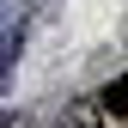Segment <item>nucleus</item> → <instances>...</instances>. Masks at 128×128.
Returning a JSON list of instances; mask_svg holds the SVG:
<instances>
[{
  "mask_svg": "<svg viewBox=\"0 0 128 128\" xmlns=\"http://www.w3.org/2000/svg\"><path fill=\"white\" fill-rule=\"evenodd\" d=\"M12 49H18V30H6V37H0V73H6V61H12Z\"/></svg>",
  "mask_w": 128,
  "mask_h": 128,
  "instance_id": "2",
  "label": "nucleus"
},
{
  "mask_svg": "<svg viewBox=\"0 0 128 128\" xmlns=\"http://www.w3.org/2000/svg\"><path fill=\"white\" fill-rule=\"evenodd\" d=\"M122 98H128V79L116 73V79H110V86H104V110H116V116H122V110H128Z\"/></svg>",
  "mask_w": 128,
  "mask_h": 128,
  "instance_id": "1",
  "label": "nucleus"
},
{
  "mask_svg": "<svg viewBox=\"0 0 128 128\" xmlns=\"http://www.w3.org/2000/svg\"><path fill=\"white\" fill-rule=\"evenodd\" d=\"M0 128H6V116H0Z\"/></svg>",
  "mask_w": 128,
  "mask_h": 128,
  "instance_id": "3",
  "label": "nucleus"
}]
</instances>
